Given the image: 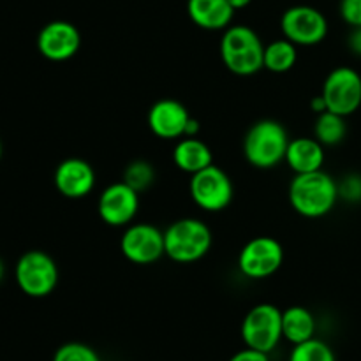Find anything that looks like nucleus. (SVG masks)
<instances>
[{"label": "nucleus", "instance_id": "nucleus-4", "mask_svg": "<svg viewBox=\"0 0 361 361\" xmlns=\"http://www.w3.org/2000/svg\"><path fill=\"white\" fill-rule=\"evenodd\" d=\"M289 136L277 120L264 118L254 123L243 137V155L257 169H271L281 164L288 152Z\"/></svg>", "mask_w": 361, "mask_h": 361}, {"label": "nucleus", "instance_id": "nucleus-8", "mask_svg": "<svg viewBox=\"0 0 361 361\" xmlns=\"http://www.w3.org/2000/svg\"><path fill=\"white\" fill-rule=\"evenodd\" d=\"M328 111L349 116L361 106V76L353 67H335L323 83V92Z\"/></svg>", "mask_w": 361, "mask_h": 361}, {"label": "nucleus", "instance_id": "nucleus-21", "mask_svg": "<svg viewBox=\"0 0 361 361\" xmlns=\"http://www.w3.org/2000/svg\"><path fill=\"white\" fill-rule=\"evenodd\" d=\"M345 134H348L345 116L328 111V109L317 115L316 126H314V137L323 147H335V145L342 143Z\"/></svg>", "mask_w": 361, "mask_h": 361}, {"label": "nucleus", "instance_id": "nucleus-1", "mask_svg": "<svg viewBox=\"0 0 361 361\" xmlns=\"http://www.w3.org/2000/svg\"><path fill=\"white\" fill-rule=\"evenodd\" d=\"M288 196L293 210L307 219L324 217L341 200L337 180L323 169L296 175L289 183Z\"/></svg>", "mask_w": 361, "mask_h": 361}, {"label": "nucleus", "instance_id": "nucleus-32", "mask_svg": "<svg viewBox=\"0 0 361 361\" xmlns=\"http://www.w3.org/2000/svg\"><path fill=\"white\" fill-rule=\"evenodd\" d=\"M0 159H2V141H0Z\"/></svg>", "mask_w": 361, "mask_h": 361}, {"label": "nucleus", "instance_id": "nucleus-7", "mask_svg": "<svg viewBox=\"0 0 361 361\" xmlns=\"http://www.w3.org/2000/svg\"><path fill=\"white\" fill-rule=\"evenodd\" d=\"M189 194L194 203L204 212H222L233 200V183L224 169L210 164L190 175Z\"/></svg>", "mask_w": 361, "mask_h": 361}, {"label": "nucleus", "instance_id": "nucleus-10", "mask_svg": "<svg viewBox=\"0 0 361 361\" xmlns=\"http://www.w3.org/2000/svg\"><path fill=\"white\" fill-rule=\"evenodd\" d=\"M281 30L296 46H316L328 35V20L312 6H293L281 18Z\"/></svg>", "mask_w": 361, "mask_h": 361}, {"label": "nucleus", "instance_id": "nucleus-17", "mask_svg": "<svg viewBox=\"0 0 361 361\" xmlns=\"http://www.w3.org/2000/svg\"><path fill=\"white\" fill-rule=\"evenodd\" d=\"M284 161L296 175L319 171L324 164V147L316 137H295L289 140Z\"/></svg>", "mask_w": 361, "mask_h": 361}, {"label": "nucleus", "instance_id": "nucleus-24", "mask_svg": "<svg viewBox=\"0 0 361 361\" xmlns=\"http://www.w3.org/2000/svg\"><path fill=\"white\" fill-rule=\"evenodd\" d=\"M51 361H102L94 348L83 342H67L53 355Z\"/></svg>", "mask_w": 361, "mask_h": 361}, {"label": "nucleus", "instance_id": "nucleus-18", "mask_svg": "<svg viewBox=\"0 0 361 361\" xmlns=\"http://www.w3.org/2000/svg\"><path fill=\"white\" fill-rule=\"evenodd\" d=\"M173 162L180 171L194 175V173L214 164V154H212L210 147L200 137H180L173 150Z\"/></svg>", "mask_w": 361, "mask_h": 361}, {"label": "nucleus", "instance_id": "nucleus-22", "mask_svg": "<svg viewBox=\"0 0 361 361\" xmlns=\"http://www.w3.org/2000/svg\"><path fill=\"white\" fill-rule=\"evenodd\" d=\"M289 361H337V356L326 342L314 337L302 344L293 345Z\"/></svg>", "mask_w": 361, "mask_h": 361}, {"label": "nucleus", "instance_id": "nucleus-14", "mask_svg": "<svg viewBox=\"0 0 361 361\" xmlns=\"http://www.w3.org/2000/svg\"><path fill=\"white\" fill-rule=\"evenodd\" d=\"M190 118L185 106L175 99H161L150 108L148 127L161 140H180L185 136Z\"/></svg>", "mask_w": 361, "mask_h": 361}, {"label": "nucleus", "instance_id": "nucleus-2", "mask_svg": "<svg viewBox=\"0 0 361 361\" xmlns=\"http://www.w3.org/2000/svg\"><path fill=\"white\" fill-rule=\"evenodd\" d=\"M264 44L247 25H229L221 39V59L236 76H252L263 69Z\"/></svg>", "mask_w": 361, "mask_h": 361}, {"label": "nucleus", "instance_id": "nucleus-5", "mask_svg": "<svg viewBox=\"0 0 361 361\" xmlns=\"http://www.w3.org/2000/svg\"><path fill=\"white\" fill-rule=\"evenodd\" d=\"M16 284L30 298H44L59 284V267L49 254L28 250L18 259L14 268Z\"/></svg>", "mask_w": 361, "mask_h": 361}, {"label": "nucleus", "instance_id": "nucleus-3", "mask_svg": "<svg viewBox=\"0 0 361 361\" xmlns=\"http://www.w3.org/2000/svg\"><path fill=\"white\" fill-rule=\"evenodd\" d=\"M212 229L207 222L194 217L178 219L164 231V252L171 261L180 264L196 263L212 249Z\"/></svg>", "mask_w": 361, "mask_h": 361}, {"label": "nucleus", "instance_id": "nucleus-26", "mask_svg": "<svg viewBox=\"0 0 361 361\" xmlns=\"http://www.w3.org/2000/svg\"><path fill=\"white\" fill-rule=\"evenodd\" d=\"M341 16L351 28L361 27V0H341Z\"/></svg>", "mask_w": 361, "mask_h": 361}, {"label": "nucleus", "instance_id": "nucleus-9", "mask_svg": "<svg viewBox=\"0 0 361 361\" xmlns=\"http://www.w3.org/2000/svg\"><path fill=\"white\" fill-rule=\"evenodd\" d=\"M284 247L274 236H256L242 247L238 270L249 279H267L281 270Z\"/></svg>", "mask_w": 361, "mask_h": 361}, {"label": "nucleus", "instance_id": "nucleus-20", "mask_svg": "<svg viewBox=\"0 0 361 361\" xmlns=\"http://www.w3.org/2000/svg\"><path fill=\"white\" fill-rule=\"evenodd\" d=\"M298 60V46L289 39H277L264 46L263 69L275 74H284L295 67Z\"/></svg>", "mask_w": 361, "mask_h": 361}, {"label": "nucleus", "instance_id": "nucleus-23", "mask_svg": "<svg viewBox=\"0 0 361 361\" xmlns=\"http://www.w3.org/2000/svg\"><path fill=\"white\" fill-rule=\"evenodd\" d=\"M155 169L150 162L147 161H134L123 171V182L133 187L136 192H143L154 183Z\"/></svg>", "mask_w": 361, "mask_h": 361}, {"label": "nucleus", "instance_id": "nucleus-11", "mask_svg": "<svg viewBox=\"0 0 361 361\" xmlns=\"http://www.w3.org/2000/svg\"><path fill=\"white\" fill-rule=\"evenodd\" d=\"M120 250L123 257L134 264L155 263L166 256L164 231L147 222L126 226V231L120 238Z\"/></svg>", "mask_w": 361, "mask_h": 361}, {"label": "nucleus", "instance_id": "nucleus-15", "mask_svg": "<svg viewBox=\"0 0 361 361\" xmlns=\"http://www.w3.org/2000/svg\"><path fill=\"white\" fill-rule=\"evenodd\" d=\"M56 190L69 200H81L95 187V171L87 161L78 157L60 162L53 175Z\"/></svg>", "mask_w": 361, "mask_h": 361}, {"label": "nucleus", "instance_id": "nucleus-27", "mask_svg": "<svg viewBox=\"0 0 361 361\" xmlns=\"http://www.w3.org/2000/svg\"><path fill=\"white\" fill-rule=\"evenodd\" d=\"M228 361H270V355L263 351H256V349L245 348L242 351L235 353Z\"/></svg>", "mask_w": 361, "mask_h": 361}, {"label": "nucleus", "instance_id": "nucleus-13", "mask_svg": "<svg viewBox=\"0 0 361 361\" xmlns=\"http://www.w3.org/2000/svg\"><path fill=\"white\" fill-rule=\"evenodd\" d=\"M81 46V34L71 21L55 20L46 23L37 35V49L51 62L73 59Z\"/></svg>", "mask_w": 361, "mask_h": 361}, {"label": "nucleus", "instance_id": "nucleus-16", "mask_svg": "<svg viewBox=\"0 0 361 361\" xmlns=\"http://www.w3.org/2000/svg\"><path fill=\"white\" fill-rule=\"evenodd\" d=\"M187 14L203 30H226L231 25L235 9L228 0H187Z\"/></svg>", "mask_w": 361, "mask_h": 361}, {"label": "nucleus", "instance_id": "nucleus-29", "mask_svg": "<svg viewBox=\"0 0 361 361\" xmlns=\"http://www.w3.org/2000/svg\"><path fill=\"white\" fill-rule=\"evenodd\" d=\"M310 108L314 109V111L317 113V115H319V113H323V111H326V102H324V97L323 95H316V97L314 99H310Z\"/></svg>", "mask_w": 361, "mask_h": 361}, {"label": "nucleus", "instance_id": "nucleus-6", "mask_svg": "<svg viewBox=\"0 0 361 361\" xmlns=\"http://www.w3.org/2000/svg\"><path fill=\"white\" fill-rule=\"evenodd\" d=\"M242 341L245 348L270 355L282 337V310L271 303H259L245 314L242 321Z\"/></svg>", "mask_w": 361, "mask_h": 361}, {"label": "nucleus", "instance_id": "nucleus-12", "mask_svg": "<svg viewBox=\"0 0 361 361\" xmlns=\"http://www.w3.org/2000/svg\"><path fill=\"white\" fill-rule=\"evenodd\" d=\"M137 210H140V192L127 185L123 180L108 185L99 196V217L111 228L129 226L136 217Z\"/></svg>", "mask_w": 361, "mask_h": 361}, {"label": "nucleus", "instance_id": "nucleus-19", "mask_svg": "<svg viewBox=\"0 0 361 361\" xmlns=\"http://www.w3.org/2000/svg\"><path fill=\"white\" fill-rule=\"evenodd\" d=\"M282 337L293 345L316 337L314 314L302 305H293L282 310Z\"/></svg>", "mask_w": 361, "mask_h": 361}, {"label": "nucleus", "instance_id": "nucleus-28", "mask_svg": "<svg viewBox=\"0 0 361 361\" xmlns=\"http://www.w3.org/2000/svg\"><path fill=\"white\" fill-rule=\"evenodd\" d=\"M349 48L355 55L361 56V27L353 28L351 35H349Z\"/></svg>", "mask_w": 361, "mask_h": 361}, {"label": "nucleus", "instance_id": "nucleus-30", "mask_svg": "<svg viewBox=\"0 0 361 361\" xmlns=\"http://www.w3.org/2000/svg\"><path fill=\"white\" fill-rule=\"evenodd\" d=\"M229 4H231V7L235 11H238V9H245L247 6H250V4H252V0H228Z\"/></svg>", "mask_w": 361, "mask_h": 361}, {"label": "nucleus", "instance_id": "nucleus-31", "mask_svg": "<svg viewBox=\"0 0 361 361\" xmlns=\"http://www.w3.org/2000/svg\"><path fill=\"white\" fill-rule=\"evenodd\" d=\"M2 279H4V263L2 259H0V282H2Z\"/></svg>", "mask_w": 361, "mask_h": 361}, {"label": "nucleus", "instance_id": "nucleus-25", "mask_svg": "<svg viewBox=\"0 0 361 361\" xmlns=\"http://www.w3.org/2000/svg\"><path fill=\"white\" fill-rule=\"evenodd\" d=\"M338 183V197L349 201V203H360L361 201V176L348 175Z\"/></svg>", "mask_w": 361, "mask_h": 361}]
</instances>
